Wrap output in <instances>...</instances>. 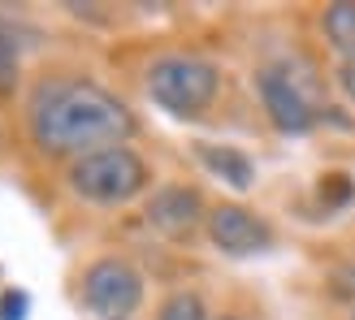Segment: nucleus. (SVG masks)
<instances>
[{"label":"nucleus","instance_id":"4468645a","mask_svg":"<svg viewBox=\"0 0 355 320\" xmlns=\"http://www.w3.org/2000/svg\"><path fill=\"white\" fill-rule=\"evenodd\" d=\"M338 87H343V96H347V100L355 104V57L338 65Z\"/></svg>","mask_w":355,"mask_h":320},{"label":"nucleus","instance_id":"f8f14e48","mask_svg":"<svg viewBox=\"0 0 355 320\" xmlns=\"http://www.w3.org/2000/svg\"><path fill=\"white\" fill-rule=\"evenodd\" d=\"M13 78H17V48H13V39L0 35V87L13 82Z\"/></svg>","mask_w":355,"mask_h":320},{"label":"nucleus","instance_id":"9b49d317","mask_svg":"<svg viewBox=\"0 0 355 320\" xmlns=\"http://www.w3.org/2000/svg\"><path fill=\"white\" fill-rule=\"evenodd\" d=\"M351 190H355V186H351V177H347V173H329L325 182H321V199H325L329 208H338V204L351 199Z\"/></svg>","mask_w":355,"mask_h":320},{"label":"nucleus","instance_id":"20e7f679","mask_svg":"<svg viewBox=\"0 0 355 320\" xmlns=\"http://www.w3.org/2000/svg\"><path fill=\"white\" fill-rule=\"evenodd\" d=\"M83 308L96 320H135L144 308V273L135 264L104 256L83 273Z\"/></svg>","mask_w":355,"mask_h":320},{"label":"nucleus","instance_id":"39448f33","mask_svg":"<svg viewBox=\"0 0 355 320\" xmlns=\"http://www.w3.org/2000/svg\"><path fill=\"white\" fill-rule=\"evenodd\" d=\"M208 238L225 256H260L273 247V229L243 204H217L208 208Z\"/></svg>","mask_w":355,"mask_h":320},{"label":"nucleus","instance_id":"f257e3e1","mask_svg":"<svg viewBox=\"0 0 355 320\" xmlns=\"http://www.w3.org/2000/svg\"><path fill=\"white\" fill-rule=\"evenodd\" d=\"M31 139L44 156L83 160L104 148H126L135 113L113 91L87 78H44L31 96Z\"/></svg>","mask_w":355,"mask_h":320},{"label":"nucleus","instance_id":"6e6552de","mask_svg":"<svg viewBox=\"0 0 355 320\" xmlns=\"http://www.w3.org/2000/svg\"><path fill=\"white\" fill-rule=\"evenodd\" d=\"M195 156L208 173H217L230 190H252L256 186V160L239 152V148H225V143H195Z\"/></svg>","mask_w":355,"mask_h":320},{"label":"nucleus","instance_id":"0eeeda50","mask_svg":"<svg viewBox=\"0 0 355 320\" xmlns=\"http://www.w3.org/2000/svg\"><path fill=\"white\" fill-rule=\"evenodd\" d=\"M148 221L161 229L165 238H187L200 221H208V212H204V199H200L195 186L169 182L148 199Z\"/></svg>","mask_w":355,"mask_h":320},{"label":"nucleus","instance_id":"2eb2a0df","mask_svg":"<svg viewBox=\"0 0 355 320\" xmlns=\"http://www.w3.org/2000/svg\"><path fill=\"white\" fill-rule=\"evenodd\" d=\"M351 320H355V303H351Z\"/></svg>","mask_w":355,"mask_h":320},{"label":"nucleus","instance_id":"423d86ee","mask_svg":"<svg viewBox=\"0 0 355 320\" xmlns=\"http://www.w3.org/2000/svg\"><path fill=\"white\" fill-rule=\"evenodd\" d=\"M256 91H260V104H264V113H269V121L282 134H308L316 126V109L308 104V96L291 82V74H282V69H273V65L260 69Z\"/></svg>","mask_w":355,"mask_h":320},{"label":"nucleus","instance_id":"ddd939ff","mask_svg":"<svg viewBox=\"0 0 355 320\" xmlns=\"http://www.w3.org/2000/svg\"><path fill=\"white\" fill-rule=\"evenodd\" d=\"M22 312H26V294L22 290H9L5 303H0V320H22Z\"/></svg>","mask_w":355,"mask_h":320},{"label":"nucleus","instance_id":"9d476101","mask_svg":"<svg viewBox=\"0 0 355 320\" xmlns=\"http://www.w3.org/2000/svg\"><path fill=\"white\" fill-rule=\"evenodd\" d=\"M156 320H208V308H204V299L195 290H178L161 303Z\"/></svg>","mask_w":355,"mask_h":320},{"label":"nucleus","instance_id":"f03ea898","mask_svg":"<svg viewBox=\"0 0 355 320\" xmlns=\"http://www.w3.org/2000/svg\"><path fill=\"white\" fill-rule=\"evenodd\" d=\"M144 87L156 109L191 121L212 109V100L221 91V69L204 57H195V52H165V57H156L148 65Z\"/></svg>","mask_w":355,"mask_h":320},{"label":"nucleus","instance_id":"7ed1b4c3","mask_svg":"<svg viewBox=\"0 0 355 320\" xmlns=\"http://www.w3.org/2000/svg\"><path fill=\"white\" fill-rule=\"evenodd\" d=\"M65 182L87 204L121 208V204H130L148 190L152 169L135 148H104V152H92L83 160H69Z\"/></svg>","mask_w":355,"mask_h":320},{"label":"nucleus","instance_id":"1a4fd4ad","mask_svg":"<svg viewBox=\"0 0 355 320\" xmlns=\"http://www.w3.org/2000/svg\"><path fill=\"white\" fill-rule=\"evenodd\" d=\"M325 39L343 52V61L355 57V5H329L325 9Z\"/></svg>","mask_w":355,"mask_h":320}]
</instances>
